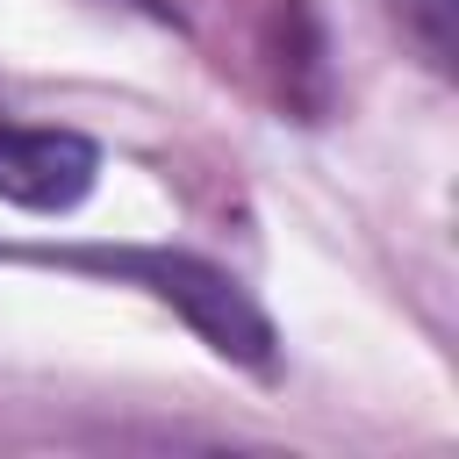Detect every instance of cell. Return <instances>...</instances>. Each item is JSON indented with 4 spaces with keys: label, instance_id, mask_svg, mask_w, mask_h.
<instances>
[{
    "label": "cell",
    "instance_id": "cell-2",
    "mask_svg": "<svg viewBox=\"0 0 459 459\" xmlns=\"http://www.w3.org/2000/svg\"><path fill=\"white\" fill-rule=\"evenodd\" d=\"M402 14H409V29L423 36L430 65H452V0H402Z\"/></svg>",
    "mask_w": 459,
    "mask_h": 459
},
{
    "label": "cell",
    "instance_id": "cell-1",
    "mask_svg": "<svg viewBox=\"0 0 459 459\" xmlns=\"http://www.w3.org/2000/svg\"><path fill=\"white\" fill-rule=\"evenodd\" d=\"M100 151L79 129H43V122H0V201L29 215H65L93 194Z\"/></svg>",
    "mask_w": 459,
    "mask_h": 459
}]
</instances>
